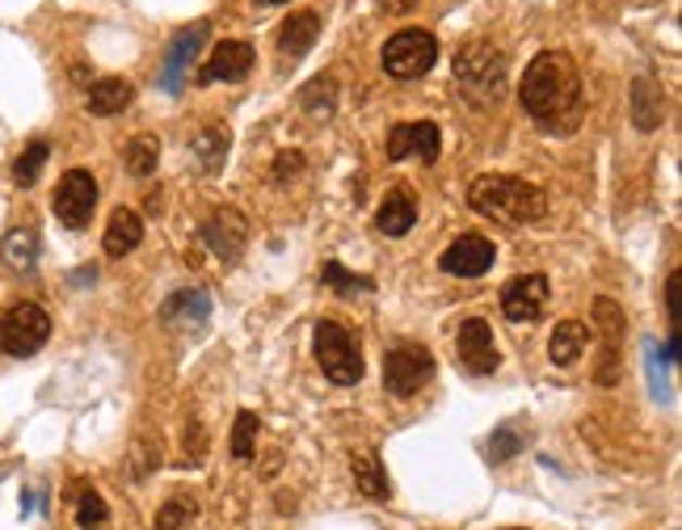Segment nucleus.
Returning a JSON list of instances; mask_svg holds the SVG:
<instances>
[{
    "mask_svg": "<svg viewBox=\"0 0 682 530\" xmlns=\"http://www.w3.org/2000/svg\"><path fill=\"white\" fill-rule=\"evenodd\" d=\"M522 110L535 119L540 131L548 135H573L585 114V89L578 63L565 51H540L526 63V76L519 85Z\"/></svg>",
    "mask_w": 682,
    "mask_h": 530,
    "instance_id": "nucleus-1",
    "label": "nucleus"
},
{
    "mask_svg": "<svg viewBox=\"0 0 682 530\" xmlns=\"http://www.w3.org/2000/svg\"><path fill=\"white\" fill-rule=\"evenodd\" d=\"M468 207L476 215L497 219V223H535L548 211L544 189L522 182V177H506V173H481L468 186Z\"/></svg>",
    "mask_w": 682,
    "mask_h": 530,
    "instance_id": "nucleus-2",
    "label": "nucleus"
},
{
    "mask_svg": "<svg viewBox=\"0 0 682 530\" xmlns=\"http://www.w3.org/2000/svg\"><path fill=\"white\" fill-rule=\"evenodd\" d=\"M455 89L472 110H493L506 97V56L493 42H468L455 56Z\"/></svg>",
    "mask_w": 682,
    "mask_h": 530,
    "instance_id": "nucleus-3",
    "label": "nucleus"
},
{
    "mask_svg": "<svg viewBox=\"0 0 682 530\" xmlns=\"http://www.w3.org/2000/svg\"><path fill=\"white\" fill-rule=\"evenodd\" d=\"M317 362H321L328 383H337V387H355L367 374L355 333L337 320H317Z\"/></svg>",
    "mask_w": 682,
    "mask_h": 530,
    "instance_id": "nucleus-4",
    "label": "nucleus"
},
{
    "mask_svg": "<svg viewBox=\"0 0 682 530\" xmlns=\"http://www.w3.org/2000/svg\"><path fill=\"white\" fill-rule=\"evenodd\" d=\"M384 72L396 81H418L438 63V38L430 30H396L380 51Z\"/></svg>",
    "mask_w": 682,
    "mask_h": 530,
    "instance_id": "nucleus-5",
    "label": "nucleus"
},
{
    "mask_svg": "<svg viewBox=\"0 0 682 530\" xmlns=\"http://www.w3.org/2000/svg\"><path fill=\"white\" fill-rule=\"evenodd\" d=\"M51 337V316L38 304H17L0 316V349L9 358H30Z\"/></svg>",
    "mask_w": 682,
    "mask_h": 530,
    "instance_id": "nucleus-6",
    "label": "nucleus"
},
{
    "mask_svg": "<svg viewBox=\"0 0 682 530\" xmlns=\"http://www.w3.org/2000/svg\"><path fill=\"white\" fill-rule=\"evenodd\" d=\"M434 354L425 345H396L384 358V387L392 396H418L425 383L434 379Z\"/></svg>",
    "mask_w": 682,
    "mask_h": 530,
    "instance_id": "nucleus-7",
    "label": "nucleus"
},
{
    "mask_svg": "<svg viewBox=\"0 0 682 530\" xmlns=\"http://www.w3.org/2000/svg\"><path fill=\"white\" fill-rule=\"evenodd\" d=\"M198 236L224 266H236L245 257V249H249V219L240 215L236 207H215L211 215L202 219Z\"/></svg>",
    "mask_w": 682,
    "mask_h": 530,
    "instance_id": "nucleus-8",
    "label": "nucleus"
},
{
    "mask_svg": "<svg viewBox=\"0 0 682 530\" xmlns=\"http://www.w3.org/2000/svg\"><path fill=\"white\" fill-rule=\"evenodd\" d=\"M51 207H55V215L64 227H85L89 215H94V207H98V182H94V173H85V169H67L64 177H60V186H55V198H51Z\"/></svg>",
    "mask_w": 682,
    "mask_h": 530,
    "instance_id": "nucleus-9",
    "label": "nucleus"
},
{
    "mask_svg": "<svg viewBox=\"0 0 682 530\" xmlns=\"http://www.w3.org/2000/svg\"><path fill=\"white\" fill-rule=\"evenodd\" d=\"M548 299H553V286L544 274H519L501 286V316L514 324H531L544 316Z\"/></svg>",
    "mask_w": 682,
    "mask_h": 530,
    "instance_id": "nucleus-10",
    "label": "nucleus"
},
{
    "mask_svg": "<svg viewBox=\"0 0 682 530\" xmlns=\"http://www.w3.org/2000/svg\"><path fill=\"white\" fill-rule=\"evenodd\" d=\"M455 354H459V362L472 374H493L501 367V354H497V345H493V329H488V320H481V316H472V320L459 324Z\"/></svg>",
    "mask_w": 682,
    "mask_h": 530,
    "instance_id": "nucleus-11",
    "label": "nucleus"
},
{
    "mask_svg": "<svg viewBox=\"0 0 682 530\" xmlns=\"http://www.w3.org/2000/svg\"><path fill=\"white\" fill-rule=\"evenodd\" d=\"M443 152V135L434 123H396L388 135V160L400 164V160H422V164H434Z\"/></svg>",
    "mask_w": 682,
    "mask_h": 530,
    "instance_id": "nucleus-12",
    "label": "nucleus"
},
{
    "mask_svg": "<svg viewBox=\"0 0 682 530\" xmlns=\"http://www.w3.org/2000/svg\"><path fill=\"white\" fill-rule=\"evenodd\" d=\"M497 261V249H493V241L481 236V232H468V236H459L447 245V252L438 257V266L455 274V279H481L488 274V266Z\"/></svg>",
    "mask_w": 682,
    "mask_h": 530,
    "instance_id": "nucleus-13",
    "label": "nucleus"
},
{
    "mask_svg": "<svg viewBox=\"0 0 682 530\" xmlns=\"http://www.w3.org/2000/svg\"><path fill=\"white\" fill-rule=\"evenodd\" d=\"M253 47L249 42H236V38H224L215 51H211V60L198 67V85H215V81H224V85H236V81H245L249 72H253Z\"/></svg>",
    "mask_w": 682,
    "mask_h": 530,
    "instance_id": "nucleus-14",
    "label": "nucleus"
},
{
    "mask_svg": "<svg viewBox=\"0 0 682 530\" xmlns=\"http://www.w3.org/2000/svg\"><path fill=\"white\" fill-rule=\"evenodd\" d=\"M207 38H211V26H207V22H195V26H186V30L169 42V56H164V72H161L164 94H182V76H186V67L195 63V56L202 51Z\"/></svg>",
    "mask_w": 682,
    "mask_h": 530,
    "instance_id": "nucleus-15",
    "label": "nucleus"
},
{
    "mask_svg": "<svg viewBox=\"0 0 682 530\" xmlns=\"http://www.w3.org/2000/svg\"><path fill=\"white\" fill-rule=\"evenodd\" d=\"M594 329L603 333V371H598V383L611 387L619 379V337L628 329V320H623L616 299H594Z\"/></svg>",
    "mask_w": 682,
    "mask_h": 530,
    "instance_id": "nucleus-16",
    "label": "nucleus"
},
{
    "mask_svg": "<svg viewBox=\"0 0 682 530\" xmlns=\"http://www.w3.org/2000/svg\"><path fill=\"white\" fill-rule=\"evenodd\" d=\"M164 324H177V329H186V333H198L207 320H211V295L207 291H177V295H169L164 299Z\"/></svg>",
    "mask_w": 682,
    "mask_h": 530,
    "instance_id": "nucleus-17",
    "label": "nucleus"
},
{
    "mask_svg": "<svg viewBox=\"0 0 682 530\" xmlns=\"http://www.w3.org/2000/svg\"><path fill=\"white\" fill-rule=\"evenodd\" d=\"M317 38H321V17H317L312 9H299V13H292V17L283 22V30H278V51H283L287 60H299V56H308V51L317 47Z\"/></svg>",
    "mask_w": 682,
    "mask_h": 530,
    "instance_id": "nucleus-18",
    "label": "nucleus"
},
{
    "mask_svg": "<svg viewBox=\"0 0 682 530\" xmlns=\"http://www.w3.org/2000/svg\"><path fill=\"white\" fill-rule=\"evenodd\" d=\"M413 223H418V202H413V194L405 186H396L380 202V211H375V227L384 232V236H405V232H413Z\"/></svg>",
    "mask_w": 682,
    "mask_h": 530,
    "instance_id": "nucleus-19",
    "label": "nucleus"
},
{
    "mask_svg": "<svg viewBox=\"0 0 682 530\" xmlns=\"http://www.w3.org/2000/svg\"><path fill=\"white\" fill-rule=\"evenodd\" d=\"M139 241H144V219L135 215V211H127V207H119L114 215H110V223H106V241H101V249H106V257H127V252L139 249Z\"/></svg>",
    "mask_w": 682,
    "mask_h": 530,
    "instance_id": "nucleus-20",
    "label": "nucleus"
},
{
    "mask_svg": "<svg viewBox=\"0 0 682 530\" xmlns=\"http://www.w3.org/2000/svg\"><path fill=\"white\" fill-rule=\"evenodd\" d=\"M131 81L123 76H106V81H94L89 85V97H85V106H89V114H98V119H114V114H123L131 106Z\"/></svg>",
    "mask_w": 682,
    "mask_h": 530,
    "instance_id": "nucleus-21",
    "label": "nucleus"
},
{
    "mask_svg": "<svg viewBox=\"0 0 682 530\" xmlns=\"http://www.w3.org/2000/svg\"><path fill=\"white\" fill-rule=\"evenodd\" d=\"M661 119H666L661 85L653 76H636L632 81V123H636V131H657Z\"/></svg>",
    "mask_w": 682,
    "mask_h": 530,
    "instance_id": "nucleus-22",
    "label": "nucleus"
},
{
    "mask_svg": "<svg viewBox=\"0 0 682 530\" xmlns=\"http://www.w3.org/2000/svg\"><path fill=\"white\" fill-rule=\"evenodd\" d=\"M0 261L13 274H30L38 266V232L34 227H9L4 241H0Z\"/></svg>",
    "mask_w": 682,
    "mask_h": 530,
    "instance_id": "nucleus-23",
    "label": "nucleus"
},
{
    "mask_svg": "<svg viewBox=\"0 0 682 530\" xmlns=\"http://www.w3.org/2000/svg\"><path fill=\"white\" fill-rule=\"evenodd\" d=\"M585 342H590V333H585L582 320H560L553 329V342H548V358L556 367H569V362L582 358Z\"/></svg>",
    "mask_w": 682,
    "mask_h": 530,
    "instance_id": "nucleus-24",
    "label": "nucleus"
},
{
    "mask_svg": "<svg viewBox=\"0 0 682 530\" xmlns=\"http://www.w3.org/2000/svg\"><path fill=\"white\" fill-rule=\"evenodd\" d=\"M190 152L202 160V169H207V173H215L227 157V126H220V123L198 126L195 135H190Z\"/></svg>",
    "mask_w": 682,
    "mask_h": 530,
    "instance_id": "nucleus-25",
    "label": "nucleus"
},
{
    "mask_svg": "<svg viewBox=\"0 0 682 530\" xmlns=\"http://www.w3.org/2000/svg\"><path fill=\"white\" fill-rule=\"evenodd\" d=\"M350 471H355V484L362 497L371 501H388V476H384V468H380V459L371 455V451H362V455H355L350 459Z\"/></svg>",
    "mask_w": 682,
    "mask_h": 530,
    "instance_id": "nucleus-26",
    "label": "nucleus"
},
{
    "mask_svg": "<svg viewBox=\"0 0 682 530\" xmlns=\"http://www.w3.org/2000/svg\"><path fill=\"white\" fill-rule=\"evenodd\" d=\"M299 106H303V114H312V119H328V114L337 110V81H333V76L308 81V85L299 89Z\"/></svg>",
    "mask_w": 682,
    "mask_h": 530,
    "instance_id": "nucleus-27",
    "label": "nucleus"
},
{
    "mask_svg": "<svg viewBox=\"0 0 682 530\" xmlns=\"http://www.w3.org/2000/svg\"><path fill=\"white\" fill-rule=\"evenodd\" d=\"M72 505H76V527L80 530H110V509H106V501L94 493V489H85V484H72Z\"/></svg>",
    "mask_w": 682,
    "mask_h": 530,
    "instance_id": "nucleus-28",
    "label": "nucleus"
},
{
    "mask_svg": "<svg viewBox=\"0 0 682 530\" xmlns=\"http://www.w3.org/2000/svg\"><path fill=\"white\" fill-rule=\"evenodd\" d=\"M47 157H51V148H47V139H34V144H26V152L13 160V182L22 189H30L34 182H38V173H42V164H47Z\"/></svg>",
    "mask_w": 682,
    "mask_h": 530,
    "instance_id": "nucleus-29",
    "label": "nucleus"
},
{
    "mask_svg": "<svg viewBox=\"0 0 682 530\" xmlns=\"http://www.w3.org/2000/svg\"><path fill=\"white\" fill-rule=\"evenodd\" d=\"M258 434H261V421L258 412H236V426H232V455L245 464V459H253V451H258Z\"/></svg>",
    "mask_w": 682,
    "mask_h": 530,
    "instance_id": "nucleus-30",
    "label": "nucleus"
},
{
    "mask_svg": "<svg viewBox=\"0 0 682 530\" xmlns=\"http://www.w3.org/2000/svg\"><path fill=\"white\" fill-rule=\"evenodd\" d=\"M157 160H161V144L152 135H135L127 144V169L135 177H148L157 169Z\"/></svg>",
    "mask_w": 682,
    "mask_h": 530,
    "instance_id": "nucleus-31",
    "label": "nucleus"
},
{
    "mask_svg": "<svg viewBox=\"0 0 682 530\" xmlns=\"http://www.w3.org/2000/svg\"><path fill=\"white\" fill-rule=\"evenodd\" d=\"M321 282L325 286H333L337 295H350V291H371L375 282L371 279H362V274H350L342 261H325V270H321Z\"/></svg>",
    "mask_w": 682,
    "mask_h": 530,
    "instance_id": "nucleus-32",
    "label": "nucleus"
},
{
    "mask_svg": "<svg viewBox=\"0 0 682 530\" xmlns=\"http://www.w3.org/2000/svg\"><path fill=\"white\" fill-rule=\"evenodd\" d=\"M195 514H198L195 501L173 497V501H164V509L157 514V527L161 530H182V527H190V522H195Z\"/></svg>",
    "mask_w": 682,
    "mask_h": 530,
    "instance_id": "nucleus-33",
    "label": "nucleus"
},
{
    "mask_svg": "<svg viewBox=\"0 0 682 530\" xmlns=\"http://www.w3.org/2000/svg\"><path fill=\"white\" fill-rule=\"evenodd\" d=\"M519 451H522V437L514 434L510 426H506V430H497L493 442H488V459H493V464H501V459H510V455H519Z\"/></svg>",
    "mask_w": 682,
    "mask_h": 530,
    "instance_id": "nucleus-34",
    "label": "nucleus"
},
{
    "mask_svg": "<svg viewBox=\"0 0 682 530\" xmlns=\"http://www.w3.org/2000/svg\"><path fill=\"white\" fill-rule=\"evenodd\" d=\"M303 173V152H283L274 160V182H287V177H299Z\"/></svg>",
    "mask_w": 682,
    "mask_h": 530,
    "instance_id": "nucleus-35",
    "label": "nucleus"
},
{
    "mask_svg": "<svg viewBox=\"0 0 682 530\" xmlns=\"http://www.w3.org/2000/svg\"><path fill=\"white\" fill-rule=\"evenodd\" d=\"M666 312H670V324H679V270L666 279Z\"/></svg>",
    "mask_w": 682,
    "mask_h": 530,
    "instance_id": "nucleus-36",
    "label": "nucleus"
},
{
    "mask_svg": "<svg viewBox=\"0 0 682 530\" xmlns=\"http://www.w3.org/2000/svg\"><path fill=\"white\" fill-rule=\"evenodd\" d=\"M418 0H384V9H392V13H409Z\"/></svg>",
    "mask_w": 682,
    "mask_h": 530,
    "instance_id": "nucleus-37",
    "label": "nucleus"
},
{
    "mask_svg": "<svg viewBox=\"0 0 682 530\" xmlns=\"http://www.w3.org/2000/svg\"><path fill=\"white\" fill-rule=\"evenodd\" d=\"M661 354H666V362L674 367V362H679V337H670V342H666V349H661Z\"/></svg>",
    "mask_w": 682,
    "mask_h": 530,
    "instance_id": "nucleus-38",
    "label": "nucleus"
},
{
    "mask_svg": "<svg viewBox=\"0 0 682 530\" xmlns=\"http://www.w3.org/2000/svg\"><path fill=\"white\" fill-rule=\"evenodd\" d=\"M261 4H287V0H261Z\"/></svg>",
    "mask_w": 682,
    "mask_h": 530,
    "instance_id": "nucleus-39",
    "label": "nucleus"
},
{
    "mask_svg": "<svg viewBox=\"0 0 682 530\" xmlns=\"http://www.w3.org/2000/svg\"><path fill=\"white\" fill-rule=\"evenodd\" d=\"M506 530H519V527H506Z\"/></svg>",
    "mask_w": 682,
    "mask_h": 530,
    "instance_id": "nucleus-40",
    "label": "nucleus"
}]
</instances>
